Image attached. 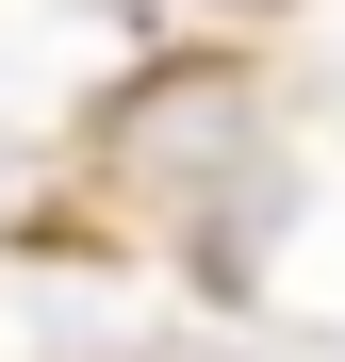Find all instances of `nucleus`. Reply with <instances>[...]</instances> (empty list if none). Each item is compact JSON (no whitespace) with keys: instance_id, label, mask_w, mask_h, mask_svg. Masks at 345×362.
Returning <instances> with one entry per match:
<instances>
[{"instance_id":"1","label":"nucleus","mask_w":345,"mask_h":362,"mask_svg":"<svg viewBox=\"0 0 345 362\" xmlns=\"http://www.w3.org/2000/svg\"><path fill=\"white\" fill-rule=\"evenodd\" d=\"M99 165L132 181V198H198V181H247L230 148H247V66H230V49H164L148 83H115L99 115Z\"/></svg>"}]
</instances>
